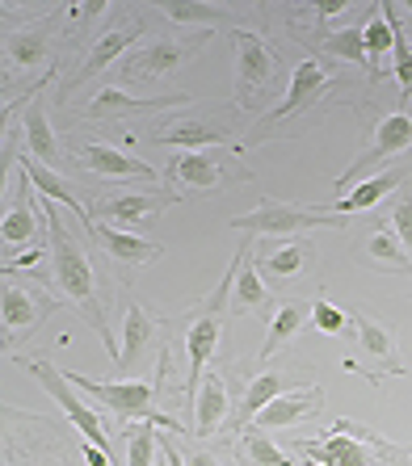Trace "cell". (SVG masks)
I'll return each instance as SVG.
<instances>
[{"instance_id":"obj_1","label":"cell","mask_w":412,"mask_h":466,"mask_svg":"<svg viewBox=\"0 0 412 466\" xmlns=\"http://www.w3.org/2000/svg\"><path fill=\"white\" fill-rule=\"evenodd\" d=\"M43 218H46V231H51V278H55V294L67 299L77 307L80 315L88 319V328L101 337V345L109 349V358L118 361V340L109 332V319H106V299H101V282H98V269H93V257L88 248L80 244L72 231H67L64 215H59V202H46L43 198Z\"/></svg>"},{"instance_id":"obj_2","label":"cell","mask_w":412,"mask_h":466,"mask_svg":"<svg viewBox=\"0 0 412 466\" xmlns=\"http://www.w3.org/2000/svg\"><path fill=\"white\" fill-rule=\"evenodd\" d=\"M9 433H5V466H80L85 450L64 433L59 420L30 416L17 408H5Z\"/></svg>"},{"instance_id":"obj_3","label":"cell","mask_w":412,"mask_h":466,"mask_svg":"<svg viewBox=\"0 0 412 466\" xmlns=\"http://www.w3.org/2000/svg\"><path fill=\"white\" fill-rule=\"evenodd\" d=\"M299 454L312 466H408V454L375 437L354 420H336L324 441H299Z\"/></svg>"},{"instance_id":"obj_4","label":"cell","mask_w":412,"mask_h":466,"mask_svg":"<svg viewBox=\"0 0 412 466\" xmlns=\"http://www.w3.org/2000/svg\"><path fill=\"white\" fill-rule=\"evenodd\" d=\"M67 382L93 400H101L109 412L118 416V420H139V424H156V429H169V433H185L181 424L173 420L169 412H160V403H156V387L152 382H130V379H118V382H93L77 370H67Z\"/></svg>"},{"instance_id":"obj_5","label":"cell","mask_w":412,"mask_h":466,"mask_svg":"<svg viewBox=\"0 0 412 466\" xmlns=\"http://www.w3.org/2000/svg\"><path fill=\"white\" fill-rule=\"evenodd\" d=\"M228 228L232 231H257V236H273V239H291V236H299V231H312V228L341 231V228H345V218H341V215H328V210H312V207H294V202L265 198L257 210L228 218Z\"/></svg>"},{"instance_id":"obj_6","label":"cell","mask_w":412,"mask_h":466,"mask_svg":"<svg viewBox=\"0 0 412 466\" xmlns=\"http://www.w3.org/2000/svg\"><path fill=\"white\" fill-rule=\"evenodd\" d=\"M51 286L38 282H13V273H5V290H0V328H5V349H17L34 337V328L55 311Z\"/></svg>"},{"instance_id":"obj_7","label":"cell","mask_w":412,"mask_h":466,"mask_svg":"<svg viewBox=\"0 0 412 466\" xmlns=\"http://www.w3.org/2000/svg\"><path fill=\"white\" fill-rule=\"evenodd\" d=\"M404 156H412V114L408 109H396V114H383V118L375 122V130H370V147L362 156H354V164L336 177V189L345 194L354 181H362L366 173L383 168L387 160H404Z\"/></svg>"},{"instance_id":"obj_8","label":"cell","mask_w":412,"mask_h":466,"mask_svg":"<svg viewBox=\"0 0 412 466\" xmlns=\"http://www.w3.org/2000/svg\"><path fill=\"white\" fill-rule=\"evenodd\" d=\"M30 366V374L38 382H43L46 390H51V400L64 408V416L72 420V429L77 433H85V441H93V445H101L109 458H114V437H109V429H106V420H101L93 408H88L85 400L77 395V387L67 382V374L59 366H51V361H43V358H34V361H26Z\"/></svg>"},{"instance_id":"obj_9","label":"cell","mask_w":412,"mask_h":466,"mask_svg":"<svg viewBox=\"0 0 412 466\" xmlns=\"http://www.w3.org/2000/svg\"><path fill=\"white\" fill-rule=\"evenodd\" d=\"M232 43H236V106L252 109L261 93H270L278 64H273V51L252 30H232Z\"/></svg>"},{"instance_id":"obj_10","label":"cell","mask_w":412,"mask_h":466,"mask_svg":"<svg viewBox=\"0 0 412 466\" xmlns=\"http://www.w3.org/2000/svg\"><path fill=\"white\" fill-rule=\"evenodd\" d=\"M98 202H93V218H101V223H118V228L127 231H139L148 228L156 215H160L164 207H173L177 194H169V189H118V194H93Z\"/></svg>"},{"instance_id":"obj_11","label":"cell","mask_w":412,"mask_h":466,"mask_svg":"<svg viewBox=\"0 0 412 466\" xmlns=\"http://www.w3.org/2000/svg\"><path fill=\"white\" fill-rule=\"evenodd\" d=\"M202 43H206V30H198L190 43H181V38H156V43L139 46V51H130L122 59V76L139 80V85H152V80L169 76L173 67H181L185 59H194L202 51Z\"/></svg>"},{"instance_id":"obj_12","label":"cell","mask_w":412,"mask_h":466,"mask_svg":"<svg viewBox=\"0 0 412 466\" xmlns=\"http://www.w3.org/2000/svg\"><path fill=\"white\" fill-rule=\"evenodd\" d=\"M354 319V328H358V353H362V361H370V366H379V370H387V374H404V358H400V345H396V337H391V328H383V324H375L366 311H354L349 315ZM362 361H354V358H345L341 366L354 374V370H362L366 374V366Z\"/></svg>"},{"instance_id":"obj_13","label":"cell","mask_w":412,"mask_h":466,"mask_svg":"<svg viewBox=\"0 0 412 466\" xmlns=\"http://www.w3.org/2000/svg\"><path fill=\"white\" fill-rule=\"evenodd\" d=\"M139 38H143V22H139V17L122 22L118 30H106V34H101V43L93 46V51H88V59L77 67V76H72V80L64 85V93H72V88L85 85V80H93V76L101 72V67H109V64H118V59H127L130 46L139 43Z\"/></svg>"},{"instance_id":"obj_14","label":"cell","mask_w":412,"mask_h":466,"mask_svg":"<svg viewBox=\"0 0 412 466\" xmlns=\"http://www.w3.org/2000/svg\"><path fill=\"white\" fill-rule=\"evenodd\" d=\"M77 160L85 173H98V177H143V181H152V185H156V177H160L152 164L135 160V156L118 152L114 143H101V139H80Z\"/></svg>"},{"instance_id":"obj_15","label":"cell","mask_w":412,"mask_h":466,"mask_svg":"<svg viewBox=\"0 0 412 466\" xmlns=\"http://www.w3.org/2000/svg\"><path fill=\"white\" fill-rule=\"evenodd\" d=\"M22 177H30V185L34 189H38V198H46V202H59V207H67L72 210V215L80 218V228H98V223H93V207H88V202H80V194H77V185L72 181H64V177L55 173V168H46V164H38L34 160V156H22Z\"/></svg>"},{"instance_id":"obj_16","label":"cell","mask_w":412,"mask_h":466,"mask_svg":"<svg viewBox=\"0 0 412 466\" xmlns=\"http://www.w3.org/2000/svg\"><path fill=\"white\" fill-rule=\"evenodd\" d=\"M228 416H232L228 379L219 370H211V374H202V382L194 390V437H219Z\"/></svg>"},{"instance_id":"obj_17","label":"cell","mask_w":412,"mask_h":466,"mask_svg":"<svg viewBox=\"0 0 412 466\" xmlns=\"http://www.w3.org/2000/svg\"><path fill=\"white\" fill-rule=\"evenodd\" d=\"M328 88H333V72H328L324 64H315V59H299V64H294V76H291V88H286V101L273 109L265 122H283V118H291V114H299V109L315 106L320 93H328Z\"/></svg>"},{"instance_id":"obj_18","label":"cell","mask_w":412,"mask_h":466,"mask_svg":"<svg viewBox=\"0 0 412 466\" xmlns=\"http://www.w3.org/2000/svg\"><path fill=\"white\" fill-rule=\"evenodd\" d=\"M88 236H93L101 248L109 252V260H118V265H130V269H139V265H152V260L164 257L160 244H152V239L135 236V231H127V228H114V223H98V228L88 231Z\"/></svg>"},{"instance_id":"obj_19","label":"cell","mask_w":412,"mask_h":466,"mask_svg":"<svg viewBox=\"0 0 412 466\" xmlns=\"http://www.w3.org/2000/svg\"><path fill=\"white\" fill-rule=\"evenodd\" d=\"M156 337H160V319H152V311H143L139 303H127V319H122V353L114 361L118 374H130L139 366L143 353H152Z\"/></svg>"},{"instance_id":"obj_20","label":"cell","mask_w":412,"mask_h":466,"mask_svg":"<svg viewBox=\"0 0 412 466\" xmlns=\"http://www.w3.org/2000/svg\"><path fill=\"white\" fill-rule=\"evenodd\" d=\"M46 55H51L46 25H17L5 34V59H9V72H17V80L30 76L34 67H43Z\"/></svg>"},{"instance_id":"obj_21","label":"cell","mask_w":412,"mask_h":466,"mask_svg":"<svg viewBox=\"0 0 412 466\" xmlns=\"http://www.w3.org/2000/svg\"><path fill=\"white\" fill-rule=\"evenodd\" d=\"M320 403H324V387H291V390H283L252 424L270 433V429H283V424L307 420L312 412H320Z\"/></svg>"},{"instance_id":"obj_22","label":"cell","mask_w":412,"mask_h":466,"mask_svg":"<svg viewBox=\"0 0 412 466\" xmlns=\"http://www.w3.org/2000/svg\"><path fill=\"white\" fill-rule=\"evenodd\" d=\"M22 139H26V156H34L38 164H46V168H59V164H64V147H59V139H55L43 97H34L30 106H26V114H22Z\"/></svg>"},{"instance_id":"obj_23","label":"cell","mask_w":412,"mask_h":466,"mask_svg":"<svg viewBox=\"0 0 412 466\" xmlns=\"http://www.w3.org/2000/svg\"><path fill=\"white\" fill-rule=\"evenodd\" d=\"M169 181H173L177 189H185V194H211V189H219L228 177H223V164H219L215 156L181 152L169 164Z\"/></svg>"},{"instance_id":"obj_24","label":"cell","mask_w":412,"mask_h":466,"mask_svg":"<svg viewBox=\"0 0 412 466\" xmlns=\"http://www.w3.org/2000/svg\"><path fill=\"white\" fill-rule=\"evenodd\" d=\"M404 181H408V168H387V173H375V177H366L362 185H354V194L336 198L333 207L341 210V215H366V210L379 207L383 198L400 194Z\"/></svg>"},{"instance_id":"obj_25","label":"cell","mask_w":412,"mask_h":466,"mask_svg":"<svg viewBox=\"0 0 412 466\" xmlns=\"http://www.w3.org/2000/svg\"><path fill=\"white\" fill-rule=\"evenodd\" d=\"M270 303V286L261 278L257 265H249V248H236V265H232V315L261 311Z\"/></svg>"},{"instance_id":"obj_26","label":"cell","mask_w":412,"mask_h":466,"mask_svg":"<svg viewBox=\"0 0 412 466\" xmlns=\"http://www.w3.org/2000/svg\"><path fill=\"white\" fill-rule=\"evenodd\" d=\"M307 260H312L307 244H299V239H283V244H270V248H261L257 269H261V278H265V282L286 286V282H294V278H304Z\"/></svg>"},{"instance_id":"obj_27","label":"cell","mask_w":412,"mask_h":466,"mask_svg":"<svg viewBox=\"0 0 412 466\" xmlns=\"http://www.w3.org/2000/svg\"><path fill=\"white\" fill-rule=\"evenodd\" d=\"M307 315H312V307L307 303H299V299H291V303H283L278 311H273V319H270V332H265V345H261V353H257V361L265 366V361L278 353L283 345H291L299 332H304V324H307Z\"/></svg>"},{"instance_id":"obj_28","label":"cell","mask_w":412,"mask_h":466,"mask_svg":"<svg viewBox=\"0 0 412 466\" xmlns=\"http://www.w3.org/2000/svg\"><path fill=\"white\" fill-rule=\"evenodd\" d=\"M362 252H366V260L375 265V269H391V273H408L412 269L408 248H404L400 236L391 231V223H379V228L370 231L366 244H362Z\"/></svg>"},{"instance_id":"obj_29","label":"cell","mask_w":412,"mask_h":466,"mask_svg":"<svg viewBox=\"0 0 412 466\" xmlns=\"http://www.w3.org/2000/svg\"><path fill=\"white\" fill-rule=\"evenodd\" d=\"M283 390H291V382L283 379V374H273V370H265V374H257V379L249 382V390H244V400H240V412H236V429H249L252 420H257L265 408H270Z\"/></svg>"},{"instance_id":"obj_30","label":"cell","mask_w":412,"mask_h":466,"mask_svg":"<svg viewBox=\"0 0 412 466\" xmlns=\"http://www.w3.org/2000/svg\"><path fill=\"white\" fill-rule=\"evenodd\" d=\"M156 143H169V147H215V143H228V130L223 127H211L202 118H181V122H169V127L156 135Z\"/></svg>"},{"instance_id":"obj_31","label":"cell","mask_w":412,"mask_h":466,"mask_svg":"<svg viewBox=\"0 0 412 466\" xmlns=\"http://www.w3.org/2000/svg\"><path fill=\"white\" fill-rule=\"evenodd\" d=\"M30 177H22V202L13 210H5V218H0V239H5V248H22V244H30L34 236H38V218H34V202H30Z\"/></svg>"},{"instance_id":"obj_32","label":"cell","mask_w":412,"mask_h":466,"mask_svg":"<svg viewBox=\"0 0 412 466\" xmlns=\"http://www.w3.org/2000/svg\"><path fill=\"white\" fill-rule=\"evenodd\" d=\"M240 458H244L249 466H291L286 450H278V445L270 441V433L257 429V424L240 429Z\"/></svg>"},{"instance_id":"obj_33","label":"cell","mask_w":412,"mask_h":466,"mask_svg":"<svg viewBox=\"0 0 412 466\" xmlns=\"http://www.w3.org/2000/svg\"><path fill=\"white\" fill-rule=\"evenodd\" d=\"M320 51L324 55H336L345 64H362L370 72V55H366V38H362V25H341V30L324 34L320 38Z\"/></svg>"},{"instance_id":"obj_34","label":"cell","mask_w":412,"mask_h":466,"mask_svg":"<svg viewBox=\"0 0 412 466\" xmlns=\"http://www.w3.org/2000/svg\"><path fill=\"white\" fill-rule=\"evenodd\" d=\"M156 13L160 17H169L173 25H202L206 34L215 30L228 13L219 9V5H198V0H185V5H156Z\"/></svg>"},{"instance_id":"obj_35","label":"cell","mask_w":412,"mask_h":466,"mask_svg":"<svg viewBox=\"0 0 412 466\" xmlns=\"http://www.w3.org/2000/svg\"><path fill=\"white\" fill-rule=\"evenodd\" d=\"M379 9L391 25V72H396V80H400L404 97L412 101V43L404 38L400 25H396V9H391V5H379Z\"/></svg>"},{"instance_id":"obj_36","label":"cell","mask_w":412,"mask_h":466,"mask_svg":"<svg viewBox=\"0 0 412 466\" xmlns=\"http://www.w3.org/2000/svg\"><path fill=\"white\" fill-rule=\"evenodd\" d=\"M362 38H366V55H370V76H383V59L391 51V25L383 17V9L370 13V22L362 25Z\"/></svg>"},{"instance_id":"obj_37","label":"cell","mask_w":412,"mask_h":466,"mask_svg":"<svg viewBox=\"0 0 412 466\" xmlns=\"http://www.w3.org/2000/svg\"><path fill=\"white\" fill-rule=\"evenodd\" d=\"M156 101H169V97H156ZM156 101H130L127 93H118V88H101L98 97L88 101V118L93 122H101V118H118V114H127V109H148V106H156Z\"/></svg>"},{"instance_id":"obj_38","label":"cell","mask_w":412,"mask_h":466,"mask_svg":"<svg viewBox=\"0 0 412 466\" xmlns=\"http://www.w3.org/2000/svg\"><path fill=\"white\" fill-rule=\"evenodd\" d=\"M156 424H135L127 429V466H156V450H160V433H152Z\"/></svg>"},{"instance_id":"obj_39","label":"cell","mask_w":412,"mask_h":466,"mask_svg":"<svg viewBox=\"0 0 412 466\" xmlns=\"http://www.w3.org/2000/svg\"><path fill=\"white\" fill-rule=\"evenodd\" d=\"M391 231L400 236V244L412 257V189L404 185L400 194H391Z\"/></svg>"},{"instance_id":"obj_40","label":"cell","mask_w":412,"mask_h":466,"mask_svg":"<svg viewBox=\"0 0 412 466\" xmlns=\"http://www.w3.org/2000/svg\"><path fill=\"white\" fill-rule=\"evenodd\" d=\"M312 319H315V328H320L324 337H345L349 315L341 311V307H333L328 299H315V303H312Z\"/></svg>"},{"instance_id":"obj_41","label":"cell","mask_w":412,"mask_h":466,"mask_svg":"<svg viewBox=\"0 0 412 466\" xmlns=\"http://www.w3.org/2000/svg\"><path fill=\"white\" fill-rule=\"evenodd\" d=\"M38 257H43V248H26V252H17V257L5 260V273H13V269H34V265H38Z\"/></svg>"},{"instance_id":"obj_42","label":"cell","mask_w":412,"mask_h":466,"mask_svg":"<svg viewBox=\"0 0 412 466\" xmlns=\"http://www.w3.org/2000/svg\"><path fill=\"white\" fill-rule=\"evenodd\" d=\"M181 462H185V466H228L219 454H211V450H185Z\"/></svg>"},{"instance_id":"obj_43","label":"cell","mask_w":412,"mask_h":466,"mask_svg":"<svg viewBox=\"0 0 412 466\" xmlns=\"http://www.w3.org/2000/svg\"><path fill=\"white\" fill-rule=\"evenodd\" d=\"M307 466H312V462H307Z\"/></svg>"}]
</instances>
